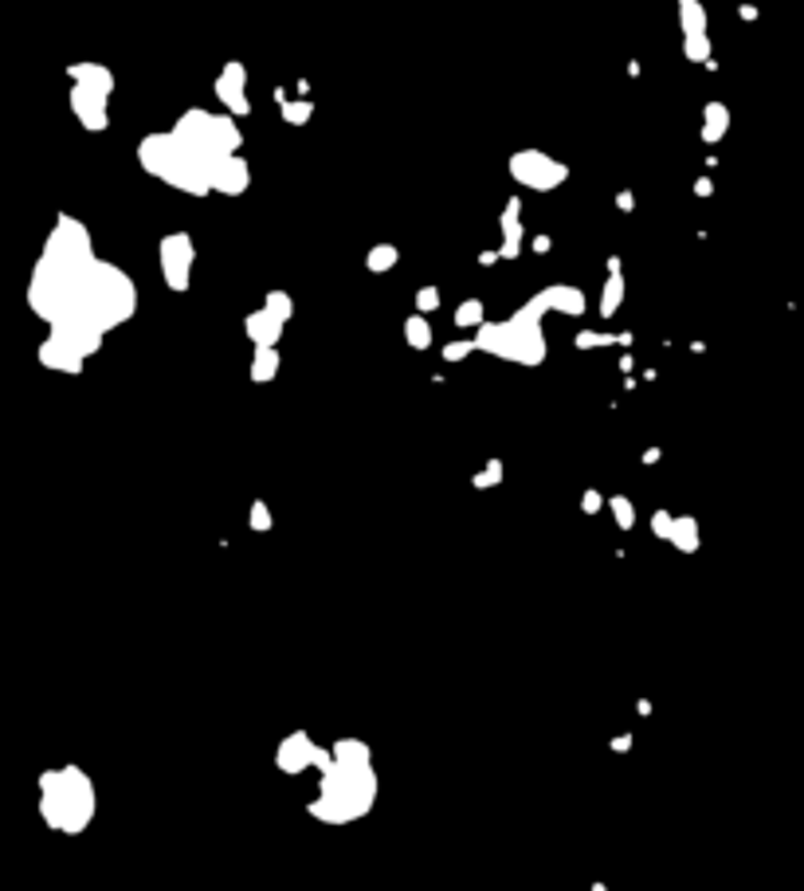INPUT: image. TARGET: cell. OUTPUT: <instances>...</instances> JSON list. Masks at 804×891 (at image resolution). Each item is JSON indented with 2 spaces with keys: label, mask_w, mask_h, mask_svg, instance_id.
Instances as JSON below:
<instances>
[{
  "label": "cell",
  "mask_w": 804,
  "mask_h": 891,
  "mask_svg": "<svg viewBox=\"0 0 804 891\" xmlns=\"http://www.w3.org/2000/svg\"><path fill=\"white\" fill-rule=\"evenodd\" d=\"M95 813H99V793L79 765H59L40 774V817L47 821V828L79 837L95 821Z\"/></svg>",
  "instance_id": "277c9868"
},
{
  "label": "cell",
  "mask_w": 804,
  "mask_h": 891,
  "mask_svg": "<svg viewBox=\"0 0 804 891\" xmlns=\"http://www.w3.org/2000/svg\"><path fill=\"white\" fill-rule=\"evenodd\" d=\"M652 534L671 546L680 550V554H695L703 546V534H698V519L691 514H667V511H655L652 514Z\"/></svg>",
  "instance_id": "4fadbf2b"
},
{
  "label": "cell",
  "mask_w": 804,
  "mask_h": 891,
  "mask_svg": "<svg viewBox=\"0 0 804 891\" xmlns=\"http://www.w3.org/2000/svg\"><path fill=\"white\" fill-rule=\"evenodd\" d=\"M161 280L173 295H185L193 287V268H197V240L188 232H170L157 240Z\"/></svg>",
  "instance_id": "9c48e42d"
},
{
  "label": "cell",
  "mask_w": 804,
  "mask_h": 891,
  "mask_svg": "<svg viewBox=\"0 0 804 891\" xmlns=\"http://www.w3.org/2000/svg\"><path fill=\"white\" fill-rule=\"evenodd\" d=\"M439 306V287H421L416 291V311H421V315H432V311H436Z\"/></svg>",
  "instance_id": "4dcf8cb0"
},
{
  "label": "cell",
  "mask_w": 804,
  "mask_h": 891,
  "mask_svg": "<svg viewBox=\"0 0 804 891\" xmlns=\"http://www.w3.org/2000/svg\"><path fill=\"white\" fill-rule=\"evenodd\" d=\"M617 205H620V213H635V197H632V193H617Z\"/></svg>",
  "instance_id": "d6a6232c"
},
{
  "label": "cell",
  "mask_w": 804,
  "mask_h": 891,
  "mask_svg": "<svg viewBox=\"0 0 804 891\" xmlns=\"http://www.w3.org/2000/svg\"><path fill=\"white\" fill-rule=\"evenodd\" d=\"M279 366H283L279 350H256L251 354V381H256V385H268V381L279 378Z\"/></svg>",
  "instance_id": "44dd1931"
},
{
  "label": "cell",
  "mask_w": 804,
  "mask_h": 891,
  "mask_svg": "<svg viewBox=\"0 0 804 891\" xmlns=\"http://www.w3.org/2000/svg\"><path fill=\"white\" fill-rule=\"evenodd\" d=\"M502 476H507V471H502V459H487V468H482L479 476L471 479V483L479 487V491H487V487L502 483Z\"/></svg>",
  "instance_id": "f1b7e54d"
},
{
  "label": "cell",
  "mask_w": 804,
  "mask_h": 891,
  "mask_svg": "<svg viewBox=\"0 0 804 891\" xmlns=\"http://www.w3.org/2000/svg\"><path fill=\"white\" fill-rule=\"evenodd\" d=\"M263 306H268L271 315L275 318H283V323H291V315H295V298H291V291H268L263 295Z\"/></svg>",
  "instance_id": "484cf974"
},
{
  "label": "cell",
  "mask_w": 804,
  "mask_h": 891,
  "mask_svg": "<svg viewBox=\"0 0 804 891\" xmlns=\"http://www.w3.org/2000/svg\"><path fill=\"white\" fill-rule=\"evenodd\" d=\"M83 361H87V358H79L72 346L55 343L52 334H47L44 343H40V366H47V370H55V373H83Z\"/></svg>",
  "instance_id": "e0dca14e"
},
{
  "label": "cell",
  "mask_w": 804,
  "mask_h": 891,
  "mask_svg": "<svg viewBox=\"0 0 804 891\" xmlns=\"http://www.w3.org/2000/svg\"><path fill=\"white\" fill-rule=\"evenodd\" d=\"M600 507H605V499H600L597 487H589V491H585V499H582V511H585V514H597Z\"/></svg>",
  "instance_id": "1f68e13d"
},
{
  "label": "cell",
  "mask_w": 804,
  "mask_h": 891,
  "mask_svg": "<svg viewBox=\"0 0 804 891\" xmlns=\"http://www.w3.org/2000/svg\"><path fill=\"white\" fill-rule=\"evenodd\" d=\"M248 526L251 531H271V507L263 503V499H256V503H251V511H248Z\"/></svg>",
  "instance_id": "f546056e"
},
{
  "label": "cell",
  "mask_w": 804,
  "mask_h": 891,
  "mask_svg": "<svg viewBox=\"0 0 804 891\" xmlns=\"http://www.w3.org/2000/svg\"><path fill=\"white\" fill-rule=\"evenodd\" d=\"M550 311H562V315L577 318L589 311V298H585L582 287H573V283H550V287H542L537 295H530L510 318L482 326V330L475 334V346H479L482 354H491V358L537 370L545 361V354H550L545 330H542V318L550 315Z\"/></svg>",
  "instance_id": "7a4b0ae2"
},
{
  "label": "cell",
  "mask_w": 804,
  "mask_h": 891,
  "mask_svg": "<svg viewBox=\"0 0 804 891\" xmlns=\"http://www.w3.org/2000/svg\"><path fill=\"white\" fill-rule=\"evenodd\" d=\"M396 260H401V252H396L393 243H377V248H369L366 268L373 271V275H389V271L396 268Z\"/></svg>",
  "instance_id": "cb8c5ba5"
},
{
  "label": "cell",
  "mask_w": 804,
  "mask_h": 891,
  "mask_svg": "<svg viewBox=\"0 0 804 891\" xmlns=\"http://www.w3.org/2000/svg\"><path fill=\"white\" fill-rule=\"evenodd\" d=\"M643 464H660V448H648V452H643Z\"/></svg>",
  "instance_id": "d590c367"
},
{
  "label": "cell",
  "mask_w": 804,
  "mask_h": 891,
  "mask_svg": "<svg viewBox=\"0 0 804 891\" xmlns=\"http://www.w3.org/2000/svg\"><path fill=\"white\" fill-rule=\"evenodd\" d=\"M138 165H142L150 177L165 181V185L188 193V197H208V193H213V165H208L197 150H188L173 130H165V134H145L142 145H138Z\"/></svg>",
  "instance_id": "5b68a950"
},
{
  "label": "cell",
  "mask_w": 804,
  "mask_h": 891,
  "mask_svg": "<svg viewBox=\"0 0 804 891\" xmlns=\"http://www.w3.org/2000/svg\"><path fill=\"white\" fill-rule=\"evenodd\" d=\"M251 185V165L243 162L240 153L232 157H224L220 165L213 170V193H224V197H243Z\"/></svg>",
  "instance_id": "5bb4252c"
},
{
  "label": "cell",
  "mask_w": 804,
  "mask_h": 891,
  "mask_svg": "<svg viewBox=\"0 0 804 891\" xmlns=\"http://www.w3.org/2000/svg\"><path fill=\"white\" fill-rule=\"evenodd\" d=\"M608 507H612V514H617L620 531H632V526H635V507L628 503V496H612V499H608Z\"/></svg>",
  "instance_id": "4316f807"
},
{
  "label": "cell",
  "mask_w": 804,
  "mask_h": 891,
  "mask_svg": "<svg viewBox=\"0 0 804 891\" xmlns=\"http://www.w3.org/2000/svg\"><path fill=\"white\" fill-rule=\"evenodd\" d=\"M695 193H698V197H710V193H715V181L698 177V181H695Z\"/></svg>",
  "instance_id": "836d02e7"
},
{
  "label": "cell",
  "mask_w": 804,
  "mask_h": 891,
  "mask_svg": "<svg viewBox=\"0 0 804 891\" xmlns=\"http://www.w3.org/2000/svg\"><path fill=\"white\" fill-rule=\"evenodd\" d=\"M475 350H479V346H475V334H467V338H459V343H447L444 346V361H447V366H456V361L471 358Z\"/></svg>",
  "instance_id": "83f0119b"
},
{
  "label": "cell",
  "mask_w": 804,
  "mask_h": 891,
  "mask_svg": "<svg viewBox=\"0 0 804 891\" xmlns=\"http://www.w3.org/2000/svg\"><path fill=\"white\" fill-rule=\"evenodd\" d=\"M404 343L412 346V350H428L432 346V326L424 315H409L404 318Z\"/></svg>",
  "instance_id": "603a6c76"
},
{
  "label": "cell",
  "mask_w": 804,
  "mask_h": 891,
  "mask_svg": "<svg viewBox=\"0 0 804 891\" xmlns=\"http://www.w3.org/2000/svg\"><path fill=\"white\" fill-rule=\"evenodd\" d=\"M275 765L283 770V774H303V770H311V765L318 770V774H326V770L334 765V750L318 747L306 730H295V735H286V739L279 742Z\"/></svg>",
  "instance_id": "30bf717a"
},
{
  "label": "cell",
  "mask_w": 804,
  "mask_h": 891,
  "mask_svg": "<svg viewBox=\"0 0 804 891\" xmlns=\"http://www.w3.org/2000/svg\"><path fill=\"white\" fill-rule=\"evenodd\" d=\"M730 130V107L726 102H706L703 110V142L706 145H718Z\"/></svg>",
  "instance_id": "d6986e66"
},
{
  "label": "cell",
  "mask_w": 804,
  "mask_h": 891,
  "mask_svg": "<svg viewBox=\"0 0 804 891\" xmlns=\"http://www.w3.org/2000/svg\"><path fill=\"white\" fill-rule=\"evenodd\" d=\"M456 326L459 330H471V334H479L482 326H487V306H482V298H464V303H459Z\"/></svg>",
  "instance_id": "7402d4cb"
},
{
  "label": "cell",
  "mask_w": 804,
  "mask_h": 891,
  "mask_svg": "<svg viewBox=\"0 0 804 891\" xmlns=\"http://www.w3.org/2000/svg\"><path fill=\"white\" fill-rule=\"evenodd\" d=\"M330 750L334 765L318 778V797L306 805V813L322 825H349L377 805L381 782L373 774V754L361 739H338Z\"/></svg>",
  "instance_id": "3957f363"
},
{
  "label": "cell",
  "mask_w": 804,
  "mask_h": 891,
  "mask_svg": "<svg viewBox=\"0 0 804 891\" xmlns=\"http://www.w3.org/2000/svg\"><path fill=\"white\" fill-rule=\"evenodd\" d=\"M683 24V55L691 64H710V32H706V9L698 0H680Z\"/></svg>",
  "instance_id": "8fae6325"
},
{
  "label": "cell",
  "mask_w": 804,
  "mask_h": 891,
  "mask_svg": "<svg viewBox=\"0 0 804 891\" xmlns=\"http://www.w3.org/2000/svg\"><path fill=\"white\" fill-rule=\"evenodd\" d=\"M628 295V283H624V271H620V260L612 256L608 260V280H605V291H600V318H612L620 311V303H624Z\"/></svg>",
  "instance_id": "ac0fdd59"
},
{
  "label": "cell",
  "mask_w": 804,
  "mask_h": 891,
  "mask_svg": "<svg viewBox=\"0 0 804 891\" xmlns=\"http://www.w3.org/2000/svg\"><path fill=\"white\" fill-rule=\"evenodd\" d=\"M283 318H275L268 311V306H260V311H251L248 318H243V330H248L251 346L256 350H279V338H283Z\"/></svg>",
  "instance_id": "2e32d148"
},
{
  "label": "cell",
  "mask_w": 804,
  "mask_h": 891,
  "mask_svg": "<svg viewBox=\"0 0 804 891\" xmlns=\"http://www.w3.org/2000/svg\"><path fill=\"white\" fill-rule=\"evenodd\" d=\"M510 177L519 181L522 189H534V193H554L562 189L565 181H569V165L550 157L545 150H519L510 153L507 162Z\"/></svg>",
  "instance_id": "ba28073f"
},
{
  "label": "cell",
  "mask_w": 804,
  "mask_h": 891,
  "mask_svg": "<svg viewBox=\"0 0 804 891\" xmlns=\"http://www.w3.org/2000/svg\"><path fill=\"white\" fill-rule=\"evenodd\" d=\"M534 252H550V236H534Z\"/></svg>",
  "instance_id": "e575fe53"
},
{
  "label": "cell",
  "mask_w": 804,
  "mask_h": 891,
  "mask_svg": "<svg viewBox=\"0 0 804 891\" xmlns=\"http://www.w3.org/2000/svg\"><path fill=\"white\" fill-rule=\"evenodd\" d=\"M593 346H632V334H597V330L577 334V350H593Z\"/></svg>",
  "instance_id": "d4e9b609"
},
{
  "label": "cell",
  "mask_w": 804,
  "mask_h": 891,
  "mask_svg": "<svg viewBox=\"0 0 804 891\" xmlns=\"http://www.w3.org/2000/svg\"><path fill=\"white\" fill-rule=\"evenodd\" d=\"M216 99H220V107L228 110L232 118H243L251 115V99H248V67L240 64V59H232V64H224V72L216 75Z\"/></svg>",
  "instance_id": "7c38bea8"
},
{
  "label": "cell",
  "mask_w": 804,
  "mask_h": 891,
  "mask_svg": "<svg viewBox=\"0 0 804 891\" xmlns=\"http://www.w3.org/2000/svg\"><path fill=\"white\" fill-rule=\"evenodd\" d=\"M275 102H279V118H283L286 127H306L314 115V102L311 99H291L283 87H275Z\"/></svg>",
  "instance_id": "ffe728a7"
},
{
  "label": "cell",
  "mask_w": 804,
  "mask_h": 891,
  "mask_svg": "<svg viewBox=\"0 0 804 891\" xmlns=\"http://www.w3.org/2000/svg\"><path fill=\"white\" fill-rule=\"evenodd\" d=\"M593 891H608V888H605V883H593Z\"/></svg>",
  "instance_id": "8d00e7d4"
},
{
  "label": "cell",
  "mask_w": 804,
  "mask_h": 891,
  "mask_svg": "<svg viewBox=\"0 0 804 891\" xmlns=\"http://www.w3.org/2000/svg\"><path fill=\"white\" fill-rule=\"evenodd\" d=\"M28 306L52 330L55 343L72 346L79 358L99 354L115 326L138 315V283L118 263L90 260H47L40 256L28 283Z\"/></svg>",
  "instance_id": "6da1fadb"
},
{
  "label": "cell",
  "mask_w": 804,
  "mask_h": 891,
  "mask_svg": "<svg viewBox=\"0 0 804 891\" xmlns=\"http://www.w3.org/2000/svg\"><path fill=\"white\" fill-rule=\"evenodd\" d=\"M173 134H177L188 150H197L213 170L224 162V157L240 153V145H243V134H240V127H236L232 115H208V110H200V107L185 110V115L173 122Z\"/></svg>",
  "instance_id": "8992f818"
},
{
  "label": "cell",
  "mask_w": 804,
  "mask_h": 891,
  "mask_svg": "<svg viewBox=\"0 0 804 891\" xmlns=\"http://www.w3.org/2000/svg\"><path fill=\"white\" fill-rule=\"evenodd\" d=\"M72 115L87 134H102L110 127V95H115V72L102 64H72Z\"/></svg>",
  "instance_id": "52a82bcc"
},
{
  "label": "cell",
  "mask_w": 804,
  "mask_h": 891,
  "mask_svg": "<svg viewBox=\"0 0 804 891\" xmlns=\"http://www.w3.org/2000/svg\"><path fill=\"white\" fill-rule=\"evenodd\" d=\"M499 232H502V260H519L522 256V240H526V228H522V200L510 197L499 213Z\"/></svg>",
  "instance_id": "9a60e30c"
}]
</instances>
